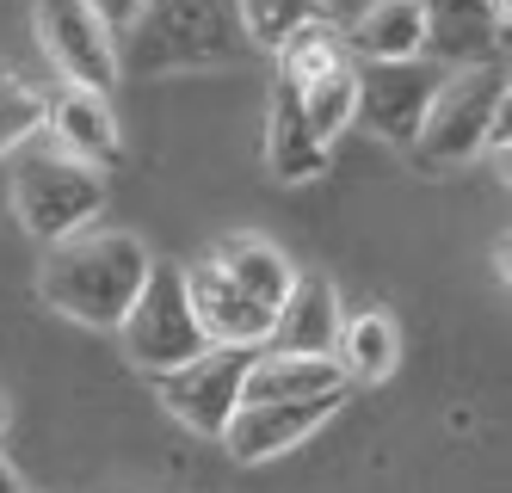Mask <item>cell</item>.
Wrapping results in <instances>:
<instances>
[{
	"label": "cell",
	"instance_id": "5",
	"mask_svg": "<svg viewBox=\"0 0 512 493\" xmlns=\"http://www.w3.org/2000/svg\"><path fill=\"white\" fill-rule=\"evenodd\" d=\"M253 358H260V346H204L198 358L161 370L155 389H161L167 413H173L186 432L223 438L229 420H235V407H241V383H247Z\"/></svg>",
	"mask_w": 512,
	"mask_h": 493
},
{
	"label": "cell",
	"instance_id": "15",
	"mask_svg": "<svg viewBox=\"0 0 512 493\" xmlns=\"http://www.w3.org/2000/svg\"><path fill=\"white\" fill-rule=\"evenodd\" d=\"M204 259H210V265H216V272H223L241 296L260 302V309H278L284 290H290V278H297V265H290L266 235H223Z\"/></svg>",
	"mask_w": 512,
	"mask_h": 493
},
{
	"label": "cell",
	"instance_id": "12",
	"mask_svg": "<svg viewBox=\"0 0 512 493\" xmlns=\"http://www.w3.org/2000/svg\"><path fill=\"white\" fill-rule=\"evenodd\" d=\"M186 296H192V315H198V327H204L210 346H266L272 309H260L253 296H241L210 259L186 265Z\"/></svg>",
	"mask_w": 512,
	"mask_h": 493
},
{
	"label": "cell",
	"instance_id": "7",
	"mask_svg": "<svg viewBox=\"0 0 512 493\" xmlns=\"http://www.w3.org/2000/svg\"><path fill=\"white\" fill-rule=\"evenodd\" d=\"M445 62L432 56H401V62H358V118L352 124H371L383 142L408 148L426 124V105L432 93L445 87Z\"/></svg>",
	"mask_w": 512,
	"mask_h": 493
},
{
	"label": "cell",
	"instance_id": "1",
	"mask_svg": "<svg viewBox=\"0 0 512 493\" xmlns=\"http://www.w3.org/2000/svg\"><path fill=\"white\" fill-rule=\"evenodd\" d=\"M149 265H155V253L142 247L130 229H99L93 222V229H81V235H68V241L50 247L44 272H38V296L56 315L112 333L124 321V309L136 302Z\"/></svg>",
	"mask_w": 512,
	"mask_h": 493
},
{
	"label": "cell",
	"instance_id": "26",
	"mask_svg": "<svg viewBox=\"0 0 512 493\" xmlns=\"http://www.w3.org/2000/svg\"><path fill=\"white\" fill-rule=\"evenodd\" d=\"M0 74H7V68H0Z\"/></svg>",
	"mask_w": 512,
	"mask_h": 493
},
{
	"label": "cell",
	"instance_id": "23",
	"mask_svg": "<svg viewBox=\"0 0 512 493\" xmlns=\"http://www.w3.org/2000/svg\"><path fill=\"white\" fill-rule=\"evenodd\" d=\"M0 493H25V475H19L7 457H0Z\"/></svg>",
	"mask_w": 512,
	"mask_h": 493
},
{
	"label": "cell",
	"instance_id": "17",
	"mask_svg": "<svg viewBox=\"0 0 512 493\" xmlns=\"http://www.w3.org/2000/svg\"><path fill=\"white\" fill-rule=\"evenodd\" d=\"M327 148L309 124H303V111L297 99H290V87L272 93V124H266V167L284 179V185H303V179H321L327 173Z\"/></svg>",
	"mask_w": 512,
	"mask_h": 493
},
{
	"label": "cell",
	"instance_id": "19",
	"mask_svg": "<svg viewBox=\"0 0 512 493\" xmlns=\"http://www.w3.org/2000/svg\"><path fill=\"white\" fill-rule=\"evenodd\" d=\"M284 87V81H278ZM290 99H297V111H303V124L334 148L346 130H352V118H358V62H346V68H334V74H315L309 87H290Z\"/></svg>",
	"mask_w": 512,
	"mask_h": 493
},
{
	"label": "cell",
	"instance_id": "11",
	"mask_svg": "<svg viewBox=\"0 0 512 493\" xmlns=\"http://www.w3.org/2000/svg\"><path fill=\"white\" fill-rule=\"evenodd\" d=\"M340 296L334 284H327L321 272H297L284 290V302L272 309V333H266V346L260 352H303V358H334L340 346Z\"/></svg>",
	"mask_w": 512,
	"mask_h": 493
},
{
	"label": "cell",
	"instance_id": "16",
	"mask_svg": "<svg viewBox=\"0 0 512 493\" xmlns=\"http://www.w3.org/2000/svg\"><path fill=\"white\" fill-rule=\"evenodd\" d=\"M346 44H358L364 62L426 56V7L420 0H371V7H358V25Z\"/></svg>",
	"mask_w": 512,
	"mask_h": 493
},
{
	"label": "cell",
	"instance_id": "13",
	"mask_svg": "<svg viewBox=\"0 0 512 493\" xmlns=\"http://www.w3.org/2000/svg\"><path fill=\"white\" fill-rule=\"evenodd\" d=\"M44 130L56 136V148H68V155L87 161V167L118 161V118H112V105H105V93H87V87L44 93Z\"/></svg>",
	"mask_w": 512,
	"mask_h": 493
},
{
	"label": "cell",
	"instance_id": "4",
	"mask_svg": "<svg viewBox=\"0 0 512 493\" xmlns=\"http://www.w3.org/2000/svg\"><path fill=\"white\" fill-rule=\"evenodd\" d=\"M506 93H512V74L506 62H475V68H451L445 87L432 93L426 105V124H420V148L432 167H451L469 161L488 148V130L506 118Z\"/></svg>",
	"mask_w": 512,
	"mask_h": 493
},
{
	"label": "cell",
	"instance_id": "8",
	"mask_svg": "<svg viewBox=\"0 0 512 493\" xmlns=\"http://www.w3.org/2000/svg\"><path fill=\"white\" fill-rule=\"evenodd\" d=\"M130 31H142V68L235 56V25L223 13V0H149Z\"/></svg>",
	"mask_w": 512,
	"mask_h": 493
},
{
	"label": "cell",
	"instance_id": "10",
	"mask_svg": "<svg viewBox=\"0 0 512 493\" xmlns=\"http://www.w3.org/2000/svg\"><path fill=\"white\" fill-rule=\"evenodd\" d=\"M426 7V56L445 68H475L500 62L494 50L506 44L512 0H420Z\"/></svg>",
	"mask_w": 512,
	"mask_h": 493
},
{
	"label": "cell",
	"instance_id": "18",
	"mask_svg": "<svg viewBox=\"0 0 512 493\" xmlns=\"http://www.w3.org/2000/svg\"><path fill=\"white\" fill-rule=\"evenodd\" d=\"M346 383H389L401 370V327L389 309H364L352 321H340V346H334Z\"/></svg>",
	"mask_w": 512,
	"mask_h": 493
},
{
	"label": "cell",
	"instance_id": "21",
	"mask_svg": "<svg viewBox=\"0 0 512 493\" xmlns=\"http://www.w3.org/2000/svg\"><path fill=\"white\" fill-rule=\"evenodd\" d=\"M38 130H44V93L19 74H0V155L25 148Z\"/></svg>",
	"mask_w": 512,
	"mask_h": 493
},
{
	"label": "cell",
	"instance_id": "20",
	"mask_svg": "<svg viewBox=\"0 0 512 493\" xmlns=\"http://www.w3.org/2000/svg\"><path fill=\"white\" fill-rule=\"evenodd\" d=\"M321 13H327L321 0H235V19L253 37V50H278L290 31L321 19Z\"/></svg>",
	"mask_w": 512,
	"mask_h": 493
},
{
	"label": "cell",
	"instance_id": "3",
	"mask_svg": "<svg viewBox=\"0 0 512 493\" xmlns=\"http://www.w3.org/2000/svg\"><path fill=\"white\" fill-rule=\"evenodd\" d=\"M112 333L124 339V358H130L136 370H149V376H161V370H173V364L198 358L210 339H204V327H198V315H192L186 265L155 259L149 278H142V290H136V302L124 309V321H118Z\"/></svg>",
	"mask_w": 512,
	"mask_h": 493
},
{
	"label": "cell",
	"instance_id": "24",
	"mask_svg": "<svg viewBox=\"0 0 512 493\" xmlns=\"http://www.w3.org/2000/svg\"><path fill=\"white\" fill-rule=\"evenodd\" d=\"M327 13H346V7H371V0H321Z\"/></svg>",
	"mask_w": 512,
	"mask_h": 493
},
{
	"label": "cell",
	"instance_id": "25",
	"mask_svg": "<svg viewBox=\"0 0 512 493\" xmlns=\"http://www.w3.org/2000/svg\"><path fill=\"white\" fill-rule=\"evenodd\" d=\"M0 432H7V401H0Z\"/></svg>",
	"mask_w": 512,
	"mask_h": 493
},
{
	"label": "cell",
	"instance_id": "22",
	"mask_svg": "<svg viewBox=\"0 0 512 493\" xmlns=\"http://www.w3.org/2000/svg\"><path fill=\"white\" fill-rule=\"evenodd\" d=\"M87 7L105 19V31L118 37V31H130V25L142 19V7H149V0H87Z\"/></svg>",
	"mask_w": 512,
	"mask_h": 493
},
{
	"label": "cell",
	"instance_id": "2",
	"mask_svg": "<svg viewBox=\"0 0 512 493\" xmlns=\"http://www.w3.org/2000/svg\"><path fill=\"white\" fill-rule=\"evenodd\" d=\"M13 210H19L31 241L56 247V241H68V235H81V229L99 222L105 173L75 161L56 142H38V148H25L19 167H13Z\"/></svg>",
	"mask_w": 512,
	"mask_h": 493
},
{
	"label": "cell",
	"instance_id": "14",
	"mask_svg": "<svg viewBox=\"0 0 512 493\" xmlns=\"http://www.w3.org/2000/svg\"><path fill=\"white\" fill-rule=\"evenodd\" d=\"M352 389L340 358H303V352H260L241 383V401H309Z\"/></svg>",
	"mask_w": 512,
	"mask_h": 493
},
{
	"label": "cell",
	"instance_id": "6",
	"mask_svg": "<svg viewBox=\"0 0 512 493\" xmlns=\"http://www.w3.org/2000/svg\"><path fill=\"white\" fill-rule=\"evenodd\" d=\"M31 25H38V44L62 87H87V93L118 87V37L105 31V19L87 0H38Z\"/></svg>",
	"mask_w": 512,
	"mask_h": 493
},
{
	"label": "cell",
	"instance_id": "9",
	"mask_svg": "<svg viewBox=\"0 0 512 493\" xmlns=\"http://www.w3.org/2000/svg\"><path fill=\"white\" fill-rule=\"evenodd\" d=\"M340 407H346V389L340 395H309V401H241L223 444H229L235 463H272L284 450H297L309 432H321Z\"/></svg>",
	"mask_w": 512,
	"mask_h": 493
}]
</instances>
